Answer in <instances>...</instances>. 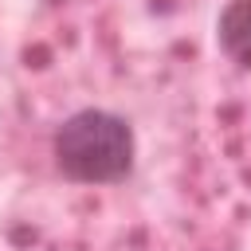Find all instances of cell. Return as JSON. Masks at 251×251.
Masks as SVG:
<instances>
[{"mask_svg": "<svg viewBox=\"0 0 251 251\" xmlns=\"http://www.w3.org/2000/svg\"><path fill=\"white\" fill-rule=\"evenodd\" d=\"M51 153L63 176L78 184H114L129 176L137 141H133V126L122 114L78 110L55 129Z\"/></svg>", "mask_w": 251, "mask_h": 251, "instance_id": "obj_1", "label": "cell"}, {"mask_svg": "<svg viewBox=\"0 0 251 251\" xmlns=\"http://www.w3.org/2000/svg\"><path fill=\"white\" fill-rule=\"evenodd\" d=\"M216 39L239 67H251V0H227L216 20Z\"/></svg>", "mask_w": 251, "mask_h": 251, "instance_id": "obj_2", "label": "cell"}]
</instances>
